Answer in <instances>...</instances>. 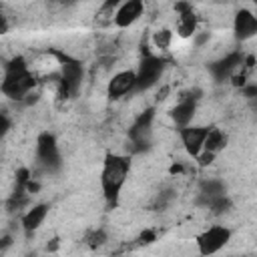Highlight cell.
I'll list each match as a JSON object with an SVG mask.
<instances>
[{"label": "cell", "instance_id": "6da1fadb", "mask_svg": "<svg viewBox=\"0 0 257 257\" xmlns=\"http://www.w3.org/2000/svg\"><path fill=\"white\" fill-rule=\"evenodd\" d=\"M40 86V78L34 74L24 56H12L2 66V84L0 90L6 98L24 102V98Z\"/></svg>", "mask_w": 257, "mask_h": 257}, {"label": "cell", "instance_id": "7a4b0ae2", "mask_svg": "<svg viewBox=\"0 0 257 257\" xmlns=\"http://www.w3.org/2000/svg\"><path fill=\"white\" fill-rule=\"evenodd\" d=\"M131 173V155L106 153L100 169V193L108 207H116Z\"/></svg>", "mask_w": 257, "mask_h": 257}, {"label": "cell", "instance_id": "3957f363", "mask_svg": "<svg viewBox=\"0 0 257 257\" xmlns=\"http://www.w3.org/2000/svg\"><path fill=\"white\" fill-rule=\"evenodd\" d=\"M155 108L149 106L141 110L126 133V151L128 155H141L147 153L153 147V124H155Z\"/></svg>", "mask_w": 257, "mask_h": 257}, {"label": "cell", "instance_id": "277c9868", "mask_svg": "<svg viewBox=\"0 0 257 257\" xmlns=\"http://www.w3.org/2000/svg\"><path fill=\"white\" fill-rule=\"evenodd\" d=\"M34 161L40 173L44 175H54L62 169V153L58 147V141L52 133L44 131L36 137L34 145Z\"/></svg>", "mask_w": 257, "mask_h": 257}, {"label": "cell", "instance_id": "5b68a950", "mask_svg": "<svg viewBox=\"0 0 257 257\" xmlns=\"http://www.w3.org/2000/svg\"><path fill=\"white\" fill-rule=\"evenodd\" d=\"M58 58V74L62 80V96L60 98H74L80 92L82 80H84V66L78 58L62 52V50H52Z\"/></svg>", "mask_w": 257, "mask_h": 257}, {"label": "cell", "instance_id": "8992f818", "mask_svg": "<svg viewBox=\"0 0 257 257\" xmlns=\"http://www.w3.org/2000/svg\"><path fill=\"white\" fill-rule=\"evenodd\" d=\"M167 68V58L155 52H145L139 60V66L135 68L137 74V92H147L155 88Z\"/></svg>", "mask_w": 257, "mask_h": 257}, {"label": "cell", "instance_id": "52a82bcc", "mask_svg": "<svg viewBox=\"0 0 257 257\" xmlns=\"http://www.w3.org/2000/svg\"><path fill=\"white\" fill-rule=\"evenodd\" d=\"M231 237H233V231L227 225H221V223L211 225V227H207L205 231H201L197 235V239H195L197 251H199L201 257H213L229 245Z\"/></svg>", "mask_w": 257, "mask_h": 257}, {"label": "cell", "instance_id": "ba28073f", "mask_svg": "<svg viewBox=\"0 0 257 257\" xmlns=\"http://www.w3.org/2000/svg\"><path fill=\"white\" fill-rule=\"evenodd\" d=\"M199 98H201V90H199V88H191V90L183 92L181 98L171 106L169 118H171V122H173V126H175L177 131L195 124L193 120H195V116H197Z\"/></svg>", "mask_w": 257, "mask_h": 257}, {"label": "cell", "instance_id": "9c48e42d", "mask_svg": "<svg viewBox=\"0 0 257 257\" xmlns=\"http://www.w3.org/2000/svg\"><path fill=\"white\" fill-rule=\"evenodd\" d=\"M243 60H245V54L241 50H231V52L219 56L217 60L209 62L207 70H209V74L215 82H219V84L221 82H231V78L239 72Z\"/></svg>", "mask_w": 257, "mask_h": 257}, {"label": "cell", "instance_id": "30bf717a", "mask_svg": "<svg viewBox=\"0 0 257 257\" xmlns=\"http://www.w3.org/2000/svg\"><path fill=\"white\" fill-rule=\"evenodd\" d=\"M135 92H137V74L131 68L116 70L106 82V96L110 100H120Z\"/></svg>", "mask_w": 257, "mask_h": 257}, {"label": "cell", "instance_id": "8fae6325", "mask_svg": "<svg viewBox=\"0 0 257 257\" xmlns=\"http://www.w3.org/2000/svg\"><path fill=\"white\" fill-rule=\"evenodd\" d=\"M179 141L185 149V153L195 161L203 149H205V141H207V135H209V126L207 124H191V126H185V128H179Z\"/></svg>", "mask_w": 257, "mask_h": 257}, {"label": "cell", "instance_id": "7c38bea8", "mask_svg": "<svg viewBox=\"0 0 257 257\" xmlns=\"http://www.w3.org/2000/svg\"><path fill=\"white\" fill-rule=\"evenodd\" d=\"M233 36L237 42H247L257 36V14L249 8H239L233 16Z\"/></svg>", "mask_w": 257, "mask_h": 257}, {"label": "cell", "instance_id": "4fadbf2b", "mask_svg": "<svg viewBox=\"0 0 257 257\" xmlns=\"http://www.w3.org/2000/svg\"><path fill=\"white\" fill-rule=\"evenodd\" d=\"M175 12H177V22H175L177 36L193 38L199 32V18H197L193 6L187 4V2H177L175 4Z\"/></svg>", "mask_w": 257, "mask_h": 257}, {"label": "cell", "instance_id": "5bb4252c", "mask_svg": "<svg viewBox=\"0 0 257 257\" xmlns=\"http://www.w3.org/2000/svg\"><path fill=\"white\" fill-rule=\"evenodd\" d=\"M48 211H50L48 203H34V205H30V207L20 215V229L24 231L26 237L34 235V233L42 227L44 219L48 217Z\"/></svg>", "mask_w": 257, "mask_h": 257}, {"label": "cell", "instance_id": "9a60e30c", "mask_svg": "<svg viewBox=\"0 0 257 257\" xmlns=\"http://www.w3.org/2000/svg\"><path fill=\"white\" fill-rule=\"evenodd\" d=\"M143 14H145V2H141V0H126V2L118 4L112 24L116 28H131L135 22L141 20Z\"/></svg>", "mask_w": 257, "mask_h": 257}, {"label": "cell", "instance_id": "2e32d148", "mask_svg": "<svg viewBox=\"0 0 257 257\" xmlns=\"http://www.w3.org/2000/svg\"><path fill=\"white\" fill-rule=\"evenodd\" d=\"M223 195H227V187H225V183L221 181V179H215V177H207V179H203L201 183H199V187H197V205L199 207H205L209 201H213V199H217V197H223Z\"/></svg>", "mask_w": 257, "mask_h": 257}, {"label": "cell", "instance_id": "e0dca14e", "mask_svg": "<svg viewBox=\"0 0 257 257\" xmlns=\"http://www.w3.org/2000/svg\"><path fill=\"white\" fill-rule=\"evenodd\" d=\"M225 145H227V135L221 128H217V126H209V135H207V141H205V149L203 151H207V153H211V155L217 157L225 149Z\"/></svg>", "mask_w": 257, "mask_h": 257}, {"label": "cell", "instance_id": "ac0fdd59", "mask_svg": "<svg viewBox=\"0 0 257 257\" xmlns=\"http://www.w3.org/2000/svg\"><path fill=\"white\" fill-rule=\"evenodd\" d=\"M151 44L159 52H167L171 48V44H173V30L171 28H165V26L159 28V30H155L153 36H151Z\"/></svg>", "mask_w": 257, "mask_h": 257}, {"label": "cell", "instance_id": "d6986e66", "mask_svg": "<svg viewBox=\"0 0 257 257\" xmlns=\"http://www.w3.org/2000/svg\"><path fill=\"white\" fill-rule=\"evenodd\" d=\"M82 241H84V245H86L88 249H100V247L106 245V241H108L106 229H102V227L90 229V231H86V235H84Z\"/></svg>", "mask_w": 257, "mask_h": 257}, {"label": "cell", "instance_id": "ffe728a7", "mask_svg": "<svg viewBox=\"0 0 257 257\" xmlns=\"http://www.w3.org/2000/svg\"><path fill=\"white\" fill-rule=\"evenodd\" d=\"M231 207H233V201H231V197H229V195L217 197V199H213V201H209V203L205 205V209H207L211 215H215V217L225 215V213H227Z\"/></svg>", "mask_w": 257, "mask_h": 257}, {"label": "cell", "instance_id": "44dd1931", "mask_svg": "<svg viewBox=\"0 0 257 257\" xmlns=\"http://www.w3.org/2000/svg\"><path fill=\"white\" fill-rule=\"evenodd\" d=\"M175 197H177V193H175V189H171V187L159 191V195H157V199H155V209H165V207H169Z\"/></svg>", "mask_w": 257, "mask_h": 257}, {"label": "cell", "instance_id": "7402d4cb", "mask_svg": "<svg viewBox=\"0 0 257 257\" xmlns=\"http://www.w3.org/2000/svg\"><path fill=\"white\" fill-rule=\"evenodd\" d=\"M241 94H243V98L247 100L249 108H251V110H257V84L247 82V84L241 88Z\"/></svg>", "mask_w": 257, "mask_h": 257}, {"label": "cell", "instance_id": "603a6c76", "mask_svg": "<svg viewBox=\"0 0 257 257\" xmlns=\"http://www.w3.org/2000/svg\"><path fill=\"white\" fill-rule=\"evenodd\" d=\"M10 126H12L10 114H8V110H2L0 112V137L2 139H6V135L10 133Z\"/></svg>", "mask_w": 257, "mask_h": 257}, {"label": "cell", "instance_id": "cb8c5ba5", "mask_svg": "<svg viewBox=\"0 0 257 257\" xmlns=\"http://www.w3.org/2000/svg\"><path fill=\"white\" fill-rule=\"evenodd\" d=\"M213 161H215V155H211V153H207V151H203V153H201V155H199V157L195 159V163H197V165H199L201 169L209 167V165H211Z\"/></svg>", "mask_w": 257, "mask_h": 257}, {"label": "cell", "instance_id": "d4e9b609", "mask_svg": "<svg viewBox=\"0 0 257 257\" xmlns=\"http://www.w3.org/2000/svg\"><path fill=\"white\" fill-rule=\"evenodd\" d=\"M157 239V233L153 231V229H145L141 235H139V243L141 245H149V243H153Z\"/></svg>", "mask_w": 257, "mask_h": 257}, {"label": "cell", "instance_id": "484cf974", "mask_svg": "<svg viewBox=\"0 0 257 257\" xmlns=\"http://www.w3.org/2000/svg\"><path fill=\"white\" fill-rule=\"evenodd\" d=\"M193 42H195V46H203L205 42H209V32H197L193 36Z\"/></svg>", "mask_w": 257, "mask_h": 257}, {"label": "cell", "instance_id": "4316f807", "mask_svg": "<svg viewBox=\"0 0 257 257\" xmlns=\"http://www.w3.org/2000/svg\"><path fill=\"white\" fill-rule=\"evenodd\" d=\"M10 245H12V237H10V235H4V237H2V245H0V249H2V253H6Z\"/></svg>", "mask_w": 257, "mask_h": 257}, {"label": "cell", "instance_id": "83f0119b", "mask_svg": "<svg viewBox=\"0 0 257 257\" xmlns=\"http://www.w3.org/2000/svg\"><path fill=\"white\" fill-rule=\"evenodd\" d=\"M58 245H60V241L54 237V239H50V243L46 245V251H48V253H52V251H56V249H58Z\"/></svg>", "mask_w": 257, "mask_h": 257}, {"label": "cell", "instance_id": "f1b7e54d", "mask_svg": "<svg viewBox=\"0 0 257 257\" xmlns=\"http://www.w3.org/2000/svg\"><path fill=\"white\" fill-rule=\"evenodd\" d=\"M110 257H118V255H110Z\"/></svg>", "mask_w": 257, "mask_h": 257}, {"label": "cell", "instance_id": "f546056e", "mask_svg": "<svg viewBox=\"0 0 257 257\" xmlns=\"http://www.w3.org/2000/svg\"><path fill=\"white\" fill-rule=\"evenodd\" d=\"M32 257H36V255H32Z\"/></svg>", "mask_w": 257, "mask_h": 257}]
</instances>
